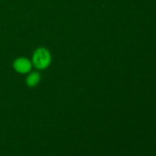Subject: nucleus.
<instances>
[{"instance_id":"f257e3e1","label":"nucleus","mask_w":156,"mask_h":156,"mask_svg":"<svg viewBox=\"0 0 156 156\" xmlns=\"http://www.w3.org/2000/svg\"><path fill=\"white\" fill-rule=\"evenodd\" d=\"M51 62V54L50 51L44 47L37 49L32 56V64L37 69H45Z\"/></svg>"},{"instance_id":"f03ea898","label":"nucleus","mask_w":156,"mask_h":156,"mask_svg":"<svg viewBox=\"0 0 156 156\" xmlns=\"http://www.w3.org/2000/svg\"><path fill=\"white\" fill-rule=\"evenodd\" d=\"M13 67L17 73L25 74L29 73L31 69L32 62L27 58L19 57L14 61Z\"/></svg>"},{"instance_id":"7ed1b4c3","label":"nucleus","mask_w":156,"mask_h":156,"mask_svg":"<svg viewBox=\"0 0 156 156\" xmlns=\"http://www.w3.org/2000/svg\"><path fill=\"white\" fill-rule=\"evenodd\" d=\"M41 81V75L37 72H33L27 76L26 79V83L29 87H34Z\"/></svg>"}]
</instances>
